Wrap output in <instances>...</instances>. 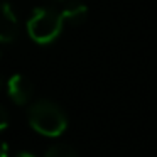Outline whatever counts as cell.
<instances>
[{
    "label": "cell",
    "mask_w": 157,
    "mask_h": 157,
    "mask_svg": "<svg viewBox=\"0 0 157 157\" xmlns=\"http://www.w3.org/2000/svg\"><path fill=\"white\" fill-rule=\"evenodd\" d=\"M7 125H9V113L5 112L4 106H0V132L7 128Z\"/></svg>",
    "instance_id": "cell-7"
},
{
    "label": "cell",
    "mask_w": 157,
    "mask_h": 157,
    "mask_svg": "<svg viewBox=\"0 0 157 157\" xmlns=\"http://www.w3.org/2000/svg\"><path fill=\"white\" fill-rule=\"evenodd\" d=\"M59 2H63V4H68V2H71V0H59Z\"/></svg>",
    "instance_id": "cell-10"
},
{
    "label": "cell",
    "mask_w": 157,
    "mask_h": 157,
    "mask_svg": "<svg viewBox=\"0 0 157 157\" xmlns=\"http://www.w3.org/2000/svg\"><path fill=\"white\" fill-rule=\"evenodd\" d=\"M0 86H2V78H0Z\"/></svg>",
    "instance_id": "cell-11"
},
{
    "label": "cell",
    "mask_w": 157,
    "mask_h": 157,
    "mask_svg": "<svg viewBox=\"0 0 157 157\" xmlns=\"http://www.w3.org/2000/svg\"><path fill=\"white\" fill-rule=\"evenodd\" d=\"M61 14L51 9H36L27 21V32L31 39L37 44H49L63 31Z\"/></svg>",
    "instance_id": "cell-2"
},
{
    "label": "cell",
    "mask_w": 157,
    "mask_h": 157,
    "mask_svg": "<svg viewBox=\"0 0 157 157\" xmlns=\"http://www.w3.org/2000/svg\"><path fill=\"white\" fill-rule=\"evenodd\" d=\"M31 127L46 137H59L68 127L64 112L49 100H39L29 108Z\"/></svg>",
    "instance_id": "cell-1"
},
{
    "label": "cell",
    "mask_w": 157,
    "mask_h": 157,
    "mask_svg": "<svg viewBox=\"0 0 157 157\" xmlns=\"http://www.w3.org/2000/svg\"><path fill=\"white\" fill-rule=\"evenodd\" d=\"M14 157H34L32 154H29V152H19L17 155H14Z\"/></svg>",
    "instance_id": "cell-9"
},
{
    "label": "cell",
    "mask_w": 157,
    "mask_h": 157,
    "mask_svg": "<svg viewBox=\"0 0 157 157\" xmlns=\"http://www.w3.org/2000/svg\"><path fill=\"white\" fill-rule=\"evenodd\" d=\"M61 17L68 24H81L85 22V19L88 17V7L78 0H71L68 4H64V9L61 12Z\"/></svg>",
    "instance_id": "cell-5"
},
{
    "label": "cell",
    "mask_w": 157,
    "mask_h": 157,
    "mask_svg": "<svg viewBox=\"0 0 157 157\" xmlns=\"http://www.w3.org/2000/svg\"><path fill=\"white\" fill-rule=\"evenodd\" d=\"M19 31V22L17 15L12 10L10 4L7 2H0V42L9 44L17 37Z\"/></svg>",
    "instance_id": "cell-3"
},
{
    "label": "cell",
    "mask_w": 157,
    "mask_h": 157,
    "mask_svg": "<svg viewBox=\"0 0 157 157\" xmlns=\"http://www.w3.org/2000/svg\"><path fill=\"white\" fill-rule=\"evenodd\" d=\"M7 93L14 103L17 105H25L29 100L32 98L34 93V86H32L31 79H27L24 75H14L7 81Z\"/></svg>",
    "instance_id": "cell-4"
},
{
    "label": "cell",
    "mask_w": 157,
    "mask_h": 157,
    "mask_svg": "<svg viewBox=\"0 0 157 157\" xmlns=\"http://www.w3.org/2000/svg\"><path fill=\"white\" fill-rule=\"evenodd\" d=\"M0 157H9V145L4 140H0Z\"/></svg>",
    "instance_id": "cell-8"
},
{
    "label": "cell",
    "mask_w": 157,
    "mask_h": 157,
    "mask_svg": "<svg viewBox=\"0 0 157 157\" xmlns=\"http://www.w3.org/2000/svg\"><path fill=\"white\" fill-rule=\"evenodd\" d=\"M44 157H78V154L68 144H56V145L49 147Z\"/></svg>",
    "instance_id": "cell-6"
}]
</instances>
